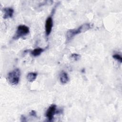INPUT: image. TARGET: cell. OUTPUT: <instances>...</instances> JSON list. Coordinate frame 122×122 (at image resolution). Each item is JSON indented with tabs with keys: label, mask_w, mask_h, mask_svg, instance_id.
I'll return each mask as SVG.
<instances>
[{
	"label": "cell",
	"mask_w": 122,
	"mask_h": 122,
	"mask_svg": "<svg viewBox=\"0 0 122 122\" xmlns=\"http://www.w3.org/2000/svg\"><path fill=\"white\" fill-rule=\"evenodd\" d=\"M29 32L30 29L28 26L24 25H20L18 27L15 34L13 37V39L14 40L18 39L27 35Z\"/></svg>",
	"instance_id": "3"
},
{
	"label": "cell",
	"mask_w": 122,
	"mask_h": 122,
	"mask_svg": "<svg viewBox=\"0 0 122 122\" xmlns=\"http://www.w3.org/2000/svg\"><path fill=\"white\" fill-rule=\"evenodd\" d=\"M90 28L91 25L90 23H84L79 26L77 29L68 30L66 33V38L67 41H70L74 36L79 33H81L88 30L90 29Z\"/></svg>",
	"instance_id": "1"
},
{
	"label": "cell",
	"mask_w": 122,
	"mask_h": 122,
	"mask_svg": "<svg viewBox=\"0 0 122 122\" xmlns=\"http://www.w3.org/2000/svg\"><path fill=\"white\" fill-rule=\"evenodd\" d=\"M20 76V71L18 68L10 71L8 74L7 80L11 85H17L18 84Z\"/></svg>",
	"instance_id": "2"
},
{
	"label": "cell",
	"mask_w": 122,
	"mask_h": 122,
	"mask_svg": "<svg viewBox=\"0 0 122 122\" xmlns=\"http://www.w3.org/2000/svg\"><path fill=\"white\" fill-rule=\"evenodd\" d=\"M71 58L74 60V61H78L80 58H81V56L78 54H77V53H73L72 54H71Z\"/></svg>",
	"instance_id": "10"
},
{
	"label": "cell",
	"mask_w": 122,
	"mask_h": 122,
	"mask_svg": "<svg viewBox=\"0 0 122 122\" xmlns=\"http://www.w3.org/2000/svg\"><path fill=\"white\" fill-rule=\"evenodd\" d=\"M60 80L61 83L65 84L67 83L69 80L68 74L65 71H61L60 75Z\"/></svg>",
	"instance_id": "7"
},
{
	"label": "cell",
	"mask_w": 122,
	"mask_h": 122,
	"mask_svg": "<svg viewBox=\"0 0 122 122\" xmlns=\"http://www.w3.org/2000/svg\"><path fill=\"white\" fill-rule=\"evenodd\" d=\"M3 11H4L3 18L4 19H9L12 17L13 13H14V10L12 8H10V7L4 8L3 9Z\"/></svg>",
	"instance_id": "6"
},
{
	"label": "cell",
	"mask_w": 122,
	"mask_h": 122,
	"mask_svg": "<svg viewBox=\"0 0 122 122\" xmlns=\"http://www.w3.org/2000/svg\"><path fill=\"white\" fill-rule=\"evenodd\" d=\"M30 115L31 116H34V117H36V112L34 110H32L30 112Z\"/></svg>",
	"instance_id": "12"
},
{
	"label": "cell",
	"mask_w": 122,
	"mask_h": 122,
	"mask_svg": "<svg viewBox=\"0 0 122 122\" xmlns=\"http://www.w3.org/2000/svg\"><path fill=\"white\" fill-rule=\"evenodd\" d=\"M44 49L41 48H37L33 50H32L31 52V55L34 57H37L38 56H39L43 51Z\"/></svg>",
	"instance_id": "9"
},
{
	"label": "cell",
	"mask_w": 122,
	"mask_h": 122,
	"mask_svg": "<svg viewBox=\"0 0 122 122\" xmlns=\"http://www.w3.org/2000/svg\"><path fill=\"white\" fill-rule=\"evenodd\" d=\"M113 58L114 59H115V60H117L118 61H119L120 63L122 62V58L121 57V55H120L119 54H114L113 56H112Z\"/></svg>",
	"instance_id": "11"
},
{
	"label": "cell",
	"mask_w": 122,
	"mask_h": 122,
	"mask_svg": "<svg viewBox=\"0 0 122 122\" xmlns=\"http://www.w3.org/2000/svg\"><path fill=\"white\" fill-rule=\"evenodd\" d=\"M57 106L55 104H51L47 109L46 116L49 121H51L54 117V114L56 113Z\"/></svg>",
	"instance_id": "5"
},
{
	"label": "cell",
	"mask_w": 122,
	"mask_h": 122,
	"mask_svg": "<svg viewBox=\"0 0 122 122\" xmlns=\"http://www.w3.org/2000/svg\"><path fill=\"white\" fill-rule=\"evenodd\" d=\"M38 73L36 72H31L28 73L26 78L30 82H32L35 80L37 78Z\"/></svg>",
	"instance_id": "8"
},
{
	"label": "cell",
	"mask_w": 122,
	"mask_h": 122,
	"mask_svg": "<svg viewBox=\"0 0 122 122\" xmlns=\"http://www.w3.org/2000/svg\"><path fill=\"white\" fill-rule=\"evenodd\" d=\"M53 27V19L51 16L48 17L45 21V34L47 36H48L51 34Z\"/></svg>",
	"instance_id": "4"
}]
</instances>
